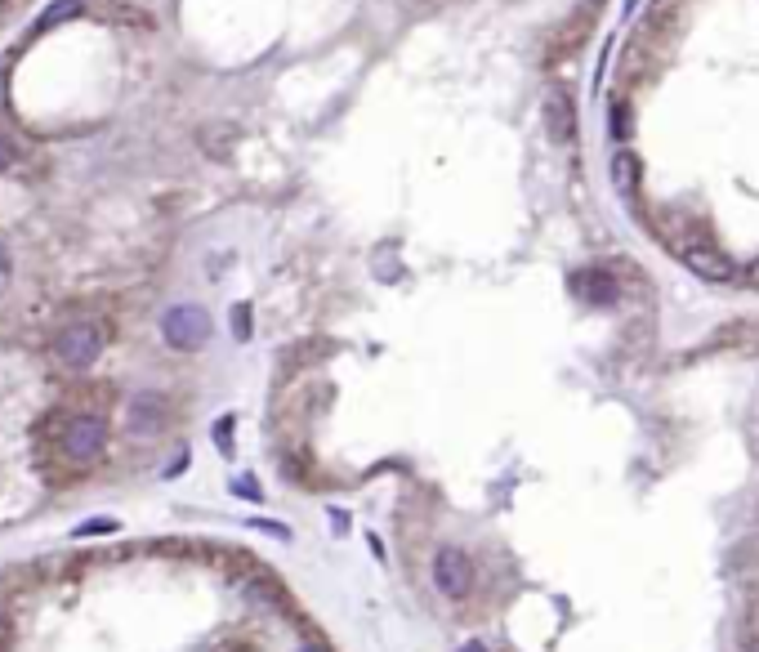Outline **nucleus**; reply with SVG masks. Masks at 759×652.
<instances>
[{
	"label": "nucleus",
	"instance_id": "2eb2a0df",
	"mask_svg": "<svg viewBox=\"0 0 759 652\" xmlns=\"http://www.w3.org/2000/svg\"><path fill=\"white\" fill-rule=\"evenodd\" d=\"M103 532H117V519H99V523H81L76 536H103Z\"/></svg>",
	"mask_w": 759,
	"mask_h": 652
},
{
	"label": "nucleus",
	"instance_id": "9b49d317",
	"mask_svg": "<svg viewBox=\"0 0 759 652\" xmlns=\"http://www.w3.org/2000/svg\"><path fill=\"white\" fill-rule=\"evenodd\" d=\"M0 175H23V157H18V148L0 134Z\"/></svg>",
	"mask_w": 759,
	"mask_h": 652
},
{
	"label": "nucleus",
	"instance_id": "20e7f679",
	"mask_svg": "<svg viewBox=\"0 0 759 652\" xmlns=\"http://www.w3.org/2000/svg\"><path fill=\"white\" fill-rule=\"evenodd\" d=\"M434 586L447 594V599H465L474 590V563L460 545H443L434 554Z\"/></svg>",
	"mask_w": 759,
	"mask_h": 652
},
{
	"label": "nucleus",
	"instance_id": "9d476101",
	"mask_svg": "<svg viewBox=\"0 0 759 652\" xmlns=\"http://www.w3.org/2000/svg\"><path fill=\"white\" fill-rule=\"evenodd\" d=\"M608 134H612V139H617V143H626L630 134H634V112H630V99H621V94L608 103Z\"/></svg>",
	"mask_w": 759,
	"mask_h": 652
},
{
	"label": "nucleus",
	"instance_id": "ddd939ff",
	"mask_svg": "<svg viewBox=\"0 0 759 652\" xmlns=\"http://www.w3.org/2000/svg\"><path fill=\"white\" fill-rule=\"evenodd\" d=\"M233 335L237 340H251V309H246V304L233 309Z\"/></svg>",
	"mask_w": 759,
	"mask_h": 652
},
{
	"label": "nucleus",
	"instance_id": "f03ea898",
	"mask_svg": "<svg viewBox=\"0 0 759 652\" xmlns=\"http://www.w3.org/2000/svg\"><path fill=\"white\" fill-rule=\"evenodd\" d=\"M161 335H166V344L170 349H179V353L201 349V344L210 340L206 309H197V304H175V309H166L161 313Z\"/></svg>",
	"mask_w": 759,
	"mask_h": 652
},
{
	"label": "nucleus",
	"instance_id": "6ab92c4d",
	"mask_svg": "<svg viewBox=\"0 0 759 652\" xmlns=\"http://www.w3.org/2000/svg\"><path fill=\"white\" fill-rule=\"evenodd\" d=\"M746 282H751V286H755V291H759V264L751 268V277H746Z\"/></svg>",
	"mask_w": 759,
	"mask_h": 652
},
{
	"label": "nucleus",
	"instance_id": "aec40b11",
	"mask_svg": "<svg viewBox=\"0 0 759 652\" xmlns=\"http://www.w3.org/2000/svg\"><path fill=\"white\" fill-rule=\"evenodd\" d=\"M300 652H326V648H317V644H304Z\"/></svg>",
	"mask_w": 759,
	"mask_h": 652
},
{
	"label": "nucleus",
	"instance_id": "dca6fc26",
	"mask_svg": "<svg viewBox=\"0 0 759 652\" xmlns=\"http://www.w3.org/2000/svg\"><path fill=\"white\" fill-rule=\"evenodd\" d=\"M9 277H14V260H9V246L0 242V295H5V286H9Z\"/></svg>",
	"mask_w": 759,
	"mask_h": 652
},
{
	"label": "nucleus",
	"instance_id": "6e6552de",
	"mask_svg": "<svg viewBox=\"0 0 759 652\" xmlns=\"http://www.w3.org/2000/svg\"><path fill=\"white\" fill-rule=\"evenodd\" d=\"M572 295L594 304V309H608V304H617L621 286L608 268H581V273H572Z\"/></svg>",
	"mask_w": 759,
	"mask_h": 652
},
{
	"label": "nucleus",
	"instance_id": "f3484780",
	"mask_svg": "<svg viewBox=\"0 0 759 652\" xmlns=\"http://www.w3.org/2000/svg\"><path fill=\"white\" fill-rule=\"evenodd\" d=\"M233 492L246 496V501H259V483H251V478H233Z\"/></svg>",
	"mask_w": 759,
	"mask_h": 652
},
{
	"label": "nucleus",
	"instance_id": "a211bd4d",
	"mask_svg": "<svg viewBox=\"0 0 759 652\" xmlns=\"http://www.w3.org/2000/svg\"><path fill=\"white\" fill-rule=\"evenodd\" d=\"M460 652H487V648L478 644V639H469V644H460Z\"/></svg>",
	"mask_w": 759,
	"mask_h": 652
},
{
	"label": "nucleus",
	"instance_id": "39448f33",
	"mask_svg": "<svg viewBox=\"0 0 759 652\" xmlns=\"http://www.w3.org/2000/svg\"><path fill=\"white\" fill-rule=\"evenodd\" d=\"M675 255L688 264V273L701 277V282H733V273H737L733 260H728V255L710 242V237H693V242L679 246Z\"/></svg>",
	"mask_w": 759,
	"mask_h": 652
},
{
	"label": "nucleus",
	"instance_id": "7ed1b4c3",
	"mask_svg": "<svg viewBox=\"0 0 759 652\" xmlns=\"http://www.w3.org/2000/svg\"><path fill=\"white\" fill-rule=\"evenodd\" d=\"M99 353H103V326H94V322L63 326L59 340H54V358H59L63 367H72V371L94 367V362H99Z\"/></svg>",
	"mask_w": 759,
	"mask_h": 652
},
{
	"label": "nucleus",
	"instance_id": "4468645a",
	"mask_svg": "<svg viewBox=\"0 0 759 652\" xmlns=\"http://www.w3.org/2000/svg\"><path fill=\"white\" fill-rule=\"evenodd\" d=\"M215 443H219V452H233V416H224V420H219V425H215Z\"/></svg>",
	"mask_w": 759,
	"mask_h": 652
},
{
	"label": "nucleus",
	"instance_id": "1a4fd4ad",
	"mask_svg": "<svg viewBox=\"0 0 759 652\" xmlns=\"http://www.w3.org/2000/svg\"><path fill=\"white\" fill-rule=\"evenodd\" d=\"M612 188H617V193L621 197H626V201H634V197H639V184H643V166H639V157H634V152L630 148H621L617 152V157H612Z\"/></svg>",
	"mask_w": 759,
	"mask_h": 652
},
{
	"label": "nucleus",
	"instance_id": "f257e3e1",
	"mask_svg": "<svg viewBox=\"0 0 759 652\" xmlns=\"http://www.w3.org/2000/svg\"><path fill=\"white\" fill-rule=\"evenodd\" d=\"M103 447H108V420L94 416V411H81V416H72L63 425V456L72 460V465L99 460Z\"/></svg>",
	"mask_w": 759,
	"mask_h": 652
},
{
	"label": "nucleus",
	"instance_id": "f8f14e48",
	"mask_svg": "<svg viewBox=\"0 0 759 652\" xmlns=\"http://www.w3.org/2000/svg\"><path fill=\"white\" fill-rule=\"evenodd\" d=\"M81 14V0H63V5H54V9H45V18H41V27H54V23H63V18H76Z\"/></svg>",
	"mask_w": 759,
	"mask_h": 652
},
{
	"label": "nucleus",
	"instance_id": "423d86ee",
	"mask_svg": "<svg viewBox=\"0 0 759 652\" xmlns=\"http://www.w3.org/2000/svg\"><path fill=\"white\" fill-rule=\"evenodd\" d=\"M541 121H545V134H550L554 143H572L576 134V99L563 85H550L541 99Z\"/></svg>",
	"mask_w": 759,
	"mask_h": 652
},
{
	"label": "nucleus",
	"instance_id": "0eeeda50",
	"mask_svg": "<svg viewBox=\"0 0 759 652\" xmlns=\"http://www.w3.org/2000/svg\"><path fill=\"white\" fill-rule=\"evenodd\" d=\"M166 416H170L166 398H161V393H152V389L134 393L130 407H126V425H130V434H139V438L157 434V429L166 425Z\"/></svg>",
	"mask_w": 759,
	"mask_h": 652
}]
</instances>
